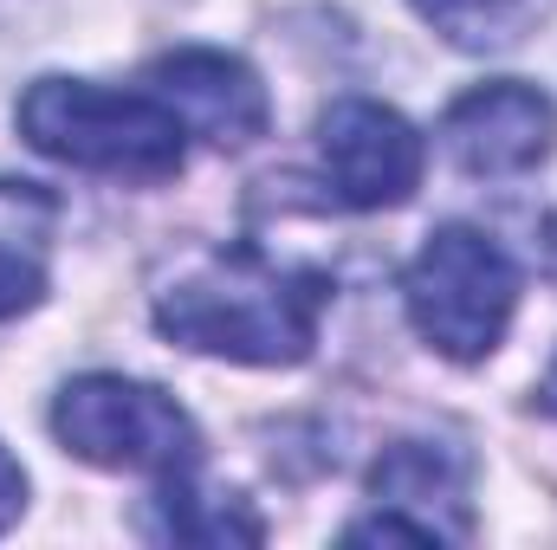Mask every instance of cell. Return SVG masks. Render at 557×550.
<instances>
[{
    "label": "cell",
    "instance_id": "cell-12",
    "mask_svg": "<svg viewBox=\"0 0 557 550\" xmlns=\"http://www.w3.org/2000/svg\"><path fill=\"white\" fill-rule=\"evenodd\" d=\"M20 505H26V473L13 466V453L0 447V532L20 518Z\"/></svg>",
    "mask_w": 557,
    "mask_h": 550
},
{
    "label": "cell",
    "instance_id": "cell-14",
    "mask_svg": "<svg viewBox=\"0 0 557 550\" xmlns=\"http://www.w3.org/2000/svg\"><path fill=\"white\" fill-rule=\"evenodd\" d=\"M539 409H545V414H557V363H552V376L539 383Z\"/></svg>",
    "mask_w": 557,
    "mask_h": 550
},
{
    "label": "cell",
    "instance_id": "cell-2",
    "mask_svg": "<svg viewBox=\"0 0 557 550\" xmlns=\"http://www.w3.org/2000/svg\"><path fill=\"white\" fill-rule=\"evenodd\" d=\"M20 137L39 155L111 175V182H169L182 168L188 124L156 91H111L91 78H39L20 98Z\"/></svg>",
    "mask_w": 557,
    "mask_h": 550
},
{
    "label": "cell",
    "instance_id": "cell-13",
    "mask_svg": "<svg viewBox=\"0 0 557 550\" xmlns=\"http://www.w3.org/2000/svg\"><path fill=\"white\" fill-rule=\"evenodd\" d=\"M545 273H552V285H557V214L545 221Z\"/></svg>",
    "mask_w": 557,
    "mask_h": 550
},
{
    "label": "cell",
    "instance_id": "cell-11",
    "mask_svg": "<svg viewBox=\"0 0 557 550\" xmlns=\"http://www.w3.org/2000/svg\"><path fill=\"white\" fill-rule=\"evenodd\" d=\"M416 13L460 52H499L532 33L539 0H416Z\"/></svg>",
    "mask_w": 557,
    "mask_h": 550
},
{
    "label": "cell",
    "instance_id": "cell-3",
    "mask_svg": "<svg viewBox=\"0 0 557 550\" xmlns=\"http://www.w3.org/2000/svg\"><path fill=\"white\" fill-rule=\"evenodd\" d=\"M403 304L428 350L454 363H480L499 350L512 304H519V266L512 253L480 227H434L428 247L403 273Z\"/></svg>",
    "mask_w": 557,
    "mask_h": 550
},
{
    "label": "cell",
    "instance_id": "cell-4",
    "mask_svg": "<svg viewBox=\"0 0 557 550\" xmlns=\"http://www.w3.org/2000/svg\"><path fill=\"white\" fill-rule=\"evenodd\" d=\"M52 434L65 453L117 473H156V479H188L201 466V434L156 383L131 376H78L52 402Z\"/></svg>",
    "mask_w": 557,
    "mask_h": 550
},
{
    "label": "cell",
    "instance_id": "cell-9",
    "mask_svg": "<svg viewBox=\"0 0 557 550\" xmlns=\"http://www.w3.org/2000/svg\"><path fill=\"white\" fill-rule=\"evenodd\" d=\"M59 195L46 182H0V324L46 298Z\"/></svg>",
    "mask_w": 557,
    "mask_h": 550
},
{
    "label": "cell",
    "instance_id": "cell-1",
    "mask_svg": "<svg viewBox=\"0 0 557 550\" xmlns=\"http://www.w3.org/2000/svg\"><path fill=\"white\" fill-rule=\"evenodd\" d=\"M331 304V273L278 266L260 247H234L201 260L182 285L156 298V330L182 350L227 363H298L318 343Z\"/></svg>",
    "mask_w": 557,
    "mask_h": 550
},
{
    "label": "cell",
    "instance_id": "cell-8",
    "mask_svg": "<svg viewBox=\"0 0 557 550\" xmlns=\"http://www.w3.org/2000/svg\"><path fill=\"white\" fill-rule=\"evenodd\" d=\"M149 91L214 149H247L253 137H267L273 124V104H267V85L253 78L247 59L234 52H208V46H182L169 59L149 65Z\"/></svg>",
    "mask_w": 557,
    "mask_h": 550
},
{
    "label": "cell",
    "instance_id": "cell-10",
    "mask_svg": "<svg viewBox=\"0 0 557 550\" xmlns=\"http://www.w3.org/2000/svg\"><path fill=\"white\" fill-rule=\"evenodd\" d=\"M149 538L169 545H260L267 525L240 505V499H208L188 479H162V492L149 499Z\"/></svg>",
    "mask_w": 557,
    "mask_h": 550
},
{
    "label": "cell",
    "instance_id": "cell-5",
    "mask_svg": "<svg viewBox=\"0 0 557 550\" xmlns=\"http://www.w3.org/2000/svg\"><path fill=\"white\" fill-rule=\"evenodd\" d=\"M467 473L473 460L454 440H396L370 466V499L376 518H357L344 538H409V545H467L473 538V505H467Z\"/></svg>",
    "mask_w": 557,
    "mask_h": 550
},
{
    "label": "cell",
    "instance_id": "cell-6",
    "mask_svg": "<svg viewBox=\"0 0 557 550\" xmlns=\"http://www.w3.org/2000/svg\"><path fill=\"white\" fill-rule=\"evenodd\" d=\"M318 155H324V175H331L337 201L357 208V214L403 208L421 182L416 124L396 117L389 104H370V98H337L318 117Z\"/></svg>",
    "mask_w": 557,
    "mask_h": 550
},
{
    "label": "cell",
    "instance_id": "cell-7",
    "mask_svg": "<svg viewBox=\"0 0 557 550\" xmlns=\"http://www.w3.org/2000/svg\"><path fill=\"white\" fill-rule=\"evenodd\" d=\"M441 142L467 175L506 182V175H525L552 155L557 104L539 85L493 78V85H473L467 98H454V111L441 117Z\"/></svg>",
    "mask_w": 557,
    "mask_h": 550
}]
</instances>
